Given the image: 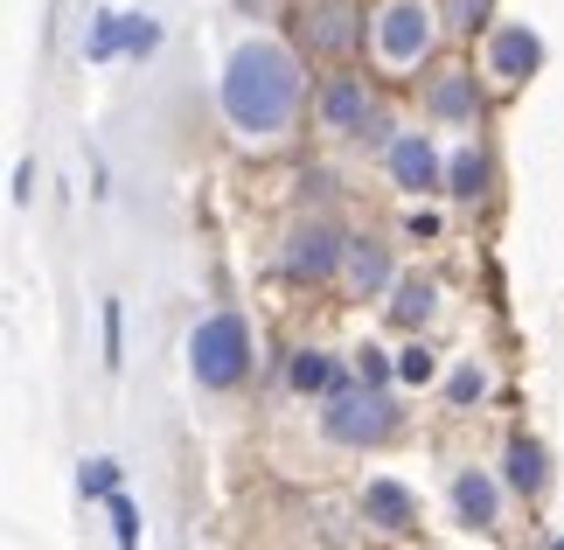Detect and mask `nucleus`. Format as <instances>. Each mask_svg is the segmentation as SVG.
Returning <instances> with one entry per match:
<instances>
[{
  "label": "nucleus",
  "instance_id": "nucleus-13",
  "mask_svg": "<svg viewBox=\"0 0 564 550\" xmlns=\"http://www.w3.org/2000/svg\"><path fill=\"white\" fill-rule=\"evenodd\" d=\"M509 488H523V495H536V488H544V446H536V439H516V446H509Z\"/></svg>",
  "mask_w": 564,
  "mask_h": 550
},
{
  "label": "nucleus",
  "instance_id": "nucleus-28",
  "mask_svg": "<svg viewBox=\"0 0 564 550\" xmlns=\"http://www.w3.org/2000/svg\"><path fill=\"white\" fill-rule=\"evenodd\" d=\"M551 550H564V537H557V543H551Z\"/></svg>",
  "mask_w": 564,
  "mask_h": 550
},
{
  "label": "nucleus",
  "instance_id": "nucleus-3",
  "mask_svg": "<svg viewBox=\"0 0 564 550\" xmlns=\"http://www.w3.org/2000/svg\"><path fill=\"white\" fill-rule=\"evenodd\" d=\"M321 425H328L335 446H383L390 432H398V405H390L383 384H341L328 390V405H321Z\"/></svg>",
  "mask_w": 564,
  "mask_h": 550
},
{
  "label": "nucleus",
  "instance_id": "nucleus-6",
  "mask_svg": "<svg viewBox=\"0 0 564 550\" xmlns=\"http://www.w3.org/2000/svg\"><path fill=\"white\" fill-rule=\"evenodd\" d=\"M362 119H370V84H362V77H335L328 91H321V126H328V133H356Z\"/></svg>",
  "mask_w": 564,
  "mask_h": 550
},
{
  "label": "nucleus",
  "instance_id": "nucleus-19",
  "mask_svg": "<svg viewBox=\"0 0 564 550\" xmlns=\"http://www.w3.org/2000/svg\"><path fill=\"white\" fill-rule=\"evenodd\" d=\"M77 488L84 495H119V467H112V460H91V467L77 474Z\"/></svg>",
  "mask_w": 564,
  "mask_h": 550
},
{
  "label": "nucleus",
  "instance_id": "nucleus-5",
  "mask_svg": "<svg viewBox=\"0 0 564 550\" xmlns=\"http://www.w3.org/2000/svg\"><path fill=\"white\" fill-rule=\"evenodd\" d=\"M335 266H341V230L321 224V216L293 224V237H286V272H300V279H328Z\"/></svg>",
  "mask_w": 564,
  "mask_h": 550
},
{
  "label": "nucleus",
  "instance_id": "nucleus-12",
  "mask_svg": "<svg viewBox=\"0 0 564 550\" xmlns=\"http://www.w3.org/2000/svg\"><path fill=\"white\" fill-rule=\"evenodd\" d=\"M432 112L440 119H474V71H446L432 84Z\"/></svg>",
  "mask_w": 564,
  "mask_h": 550
},
{
  "label": "nucleus",
  "instance_id": "nucleus-9",
  "mask_svg": "<svg viewBox=\"0 0 564 550\" xmlns=\"http://www.w3.org/2000/svg\"><path fill=\"white\" fill-rule=\"evenodd\" d=\"M536 35L530 29H495V42H488V71H502V77H530L536 71Z\"/></svg>",
  "mask_w": 564,
  "mask_h": 550
},
{
  "label": "nucleus",
  "instance_id": "nucleus-11",
  "mask_svg": "<svg viewBox=\"0 0 564 550\" xmlns=\"http://www.w3.org/2000/svg\"><path fill=\"white\" fill-rule=\"evenodd\" d=\"M286 384L307 390V398H328V390H341V363L321 356V348H300V356L286 363Z\"/></svg>",
  "mask_w": 564,
  "mask_h": 550
},
{
  "label": "nucleus",
  "instance_id": "nucleus-15",
  "mask_svg": "<svg viewBox=\"0 0 564 550\" xmlns=\"http://www.w3.org/2000/svg\"><path fill=\"white\" fill-rule=\"evenodd\" d=\"M105 516H112V543L119 550H140V509L126 495H105Z\"/></svg>",
  "mask_w": 564,
  "mask_h": 550
},
{
  "label": "nucleus",
  "instance_id": "nucleus-2",
  "mask_svg": "<svg viewBox=\"0 0 564 550\" xmlns=\"http://www.w3.org/2000/svg\"><path fill=\"white\" fill-rule=\"evenodd\" d=\"M245 369H251V327H245V314L224 306V314H209L188 335V377L203 390H237Z\"/></svg>",
  "mask_w": 564,
  "mask_h": 550
},
{
  "label": "nucleus",
  "instance_id": "nucleus-23",
  "mask_svg": "<svg viewBox=\"0 0 564 550\" xmlns=\"http://www.w3.org/2000/svg\"><path fill=\"white\" fill-rule=\"evenodd\" d=\"M119 356H126V321H119V300H105V363L119 369Z\"/></svg>",
  "mask_w": 564,
  "mask_h": 550
},
{
  "label": "nucleus",
  "instance_id": "nucleus-4",
  "mask_svg": "<svg viewBox=\"0 0 564 550\" xmlns=\"http://www.w3.org/2000/svg\"><path fill=\"white\" fill-rule=\"evenodd\" d=\"M425 42H432V8H425V0H383V14H377V56L390 63V71L419 63Z\"/></svg>",
  "mask_w": 564,
  "mask_h": 550
},
{
  "label": "nucleus",
  "instance_id": "nucleus-25",
  "mask_svg": "<svg viewBox=\"0 0 564 550\" xmlns=\"http://www.w3.org/2000/svg\"><path fill=\"white\" fill-rule=\"evenodd\" d=\"M481 14H488V0H453V21H460V29H474Z\"/></svg>",
  "mask_w": 564,
  "mask_h": 550
},
{
  "label": "nucleus",
  "instance_id": "nucleus-20",
  "mask_svg": "<svg viewBox=\"0 0 564 550\" xmlns=\"http://www.w3.org/2000/svg\"><path fill=\"white\" fill-rule=\"evenodd\" d=\"M398 377H404V384H432V348H425V342H411L404 356H398Z\"/></svg>",
  "mask_w": 564,
  "mask_h": 550
},
{
  "label": "nucleus",
  "instance_id": "nucleus-27",
  "mask_svg": "<svg viewBox=\"0 0 564 550\" xmlns=\"http://www.w3.org/2000/svg\"><path fill=\"white\" fill-rule=\"evenodd\" d=\"M29 195H35V168L21 161V168H14V203H29Z\"/></svg>",
  "mask_w": 564,
  "mask_h": 550
},
{
  "label": "nucleus",
  "instance_id": "nucleus-22",
  "mask_svg": "<svg viewBox=\"0 0 564 550\" xmlns=\"http://www.w3.org/2000/svg\"><path fill=\"white\" fill-rule=\"evenodd\" d=\"M481 390H488V377H481V369H474V363H467V369H453V384H446V398H453V405H474V398H481Z\"/></svg>",
  "mask_w": 564,
  "mask_h": 550
},
{
  "label": "nucleus",
  "instance_id": "nucleus-17",
  "mask_svg": "<svg viewBox=\"0 0 564 550\" xmlns=\"http://www.w3.org/2000/svg\"><path fill=\"white\" fill-rule=\"evenodd\" d=\"M425 306H432V285H425V279H398L390 314H398V321H425Z\"/></svg>",
  "mask_w": 564,
  "mask_h": 550
},
{
  "label": "nucleus",
  "instance_id": "nucleus-26",
  "mask_svg": "<svg viewBox=\"0 0 564 550\" xmlns=\"http://www.w3.org/2000/svg\"><path fill=\"white\" fill-rule=\"evenodd\" d=\"M390 377V363L377 356V348H362V384H383Z\"/></svg>",
  "mask_w": 564,
  "mask_h": 550
},
{
  "label": "nucleus",
  "instance_id": "nucleus-14",
  "mask_svg": "<svg viewBox=\"0 0 564 550\" xmlns=\"http://www.w3.org/2000/svg\"><path fill=\"white\" fill-rule=\"evenodd\" d=\"M349 279H356V293H377V285L390 279V258L377 245H349Z\"/></svg>",
  "mask_w": 564,
  "mask_h": 550
},
{
  "label": "nucleus",
  "instance_id": "nucleus-8",
  "mask_svg": "<svg viewBox=\"0 0 564 550\" xmlns=\"http://www.w3.org/2000/svg\"><path fill=\"white\" fill-rule=\"evenodd\" d=\"M362 516L377 522V530H411V516H419V502H411L398 481H370L362 488Z\"/></svg>",
  "mask_w": 564,
  "mask_h": 550
},
{
  "label": "nucleus",
  "instance_id": "nucleus-24",
  "mask_svg": "<svg viewBox=\"0 0 564 550\" xmlns=\"http://www.w3.org/2000/svg\"><path fill=\"white\" fill-rule=\"evenodd\" d=\"M154 42H161V29H154V21H126V50H133V56H147Z\"/></svg>",
  "mask_w": 564,
  "mask_h": 550
},
{
  "label": "nucleus",
  "instance_id": "nucleus-21",
  "mask_svg": "<svg viewBox=\"0 0 564 550\" xmlns=\"http://www.w3.org/2000/svg\"><path fill=\"white\" fill-rule=\"evenodd\" d=\"M119 42H126V21L119 14H98V35H91V56L105 63V56H119Z\"/></svg>",
  "mask_w": 564,
  "mask_h": 550
},
{
  "label": "nucleus",
  "instance_id": "nucleus-16",
  "mask_svg": "<svg viewBox=\"0 0 564 550\" xmlns=\"http://www.w3.org/2000/svg\"><path fill=\"white\" fill-rule=\"evenodd\" d=\"M481 182H488V161H481V153H474V147H467V153H453V168H446V188H453V195H474Z\"/></svg>",
  "mask_w": 564,
  "mask_h": 550
},
{
  "label": "nucleus",
  "instance_id": "nucleus-7",
  "mask_svg": "<svg viewBox=\"0 0 564 550\" xmlns=\"http://www.w3.org/2000/svg\"><path fill=\"white\" fill-rule=\"evenodd\" d=\"M390 174H398V188H440V153H432L419 133H404V140H390Z\"/></svg>",
  "mask_w": 564,
  "mask_h": 550
},
{
  "label": "nucleus",
  "instance_id": "nucleus-18",
  "mask_svg": "<svg viewBox=\"0 0 564 550\" xmlns=\"http://www.w3.org/2000/svg\"><path fill=\"white\" fill-rule=\"evenodd\" d=\"M349 8H341V0H328V8H321V21H314V50H341V42H349V21H341Z\"/></svg>",
  "mask_w": 564,
  "mask_h": 550
},
{
  "label": "nucleus",
  "instance_id": "nucleus-10",
  "mask_svg": "<svg viewBox=\"0 0 564 550\" xmlns=\"http://www.w3.org/2000/svg\"><path fill=\"white\" fill-rule=\"evenodd\" d=\"M453 509H460V522H467V530H488V522H495V481L488 474H453Z\"/></svg>",
  "mask_w": 564,
  "mask_h": 550
},
{
  "label": "nucleus",
  "instance_id": "nucleus-1",
  "mask_svg": "<svg viewBox=\"0 0 564 550\" xmlns=\"http://www.w3.org/2000/svg\"><path fill=\"white\" fill-rule=\"evenodd\" d=\"M300 112V63L279 42H245L224 71V119L237 133H279Z\"/></svg>",
  "mask_w": 564,
  "mask_h": 550
}]
</instances>
